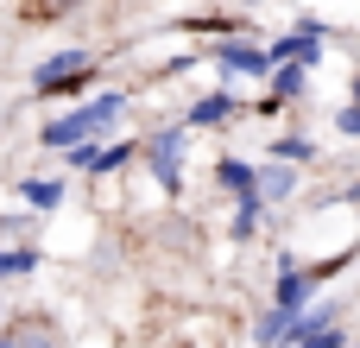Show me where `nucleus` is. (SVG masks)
<instances>
[{"instance_id": "nucleus-1", "label": "nucleus", "mask_w": 360, "mask_h": 348, "mask_svg": "<svg viewBox=\"0 0 360 348\" xmlns=\"http://www.w3.org/2000/svg\"><path fill=\"white\" fill-rule=\"evenodd\" d=\"M120 114H127V95H114V89H108V95H95V101H82V108H70V114L44 120V133H38V139H44L51 152H82V146H95Z\"/></svg>"}, {"instance_id": "nucleus-2", "label": "nucleus", "mask_w": 360, "mask_h": 348, "mask_svg": "<svg viewBox=\"0 0 360 348\" xmlns=\"http://www.w3.org/2000/svg\"><path fill=\"white\" fill-rule=\"evenodd\" d=\"M184 146H190V127H165L146 139V171L158 178V190H184Z\"/></svg>"}, {"instance_id": "nucleus-3", "label": "nucleus", "mask_w": 360, "mask_h": 348, "mask_svg": "<svg viewBox=\"0 0 360 348\" xmlns=\"http://www.w3.org/2000/svg\"><path fill=\"white\" fill-rule=\"evenodd\" d=\"M95 76V57L89 51H51L38 70H32V89L38 95H63V89H76V82H89Z\"/></svg>"}, {"instance_id": "nucleus-4", "label": "nucleus", "mask_w": 360, "mask_h": 348, "mask_svg": "<svg viewBox=\"0 0 360 348\" xmlns=\"http://www.w3.org/2000/svg\"><path fill=\"white\" fill-rule=\"evenodd\" d=\"M272 57H278V63H304V70H316V63H323V19H297V32L272 44Z\"/></svg>"}, {"instance_id": "nucleus-5", "label": "nucleus", "mask_w": 360, "mask_h": 348, "mask_svg": "<svg viewBox=\"0 0 360 348\" xmlns=\"http://www.w3.org/2000/svg\"><path fill=\"white\" fill-rule=\"evenodd\" d=\"M215 63H221L228 76H272V70H278V57H272V51L240 44V38H221V44H215Z\"/></svg>"}, {"instance_id": "nucleus-6", "label": "nucleus", "mask_w": 360, "mask_h": 348, "mask_svg": "<svg viewBox=\"0 0 360 348\" xmlns=\"http://www.w3.org/2000/svg\"><path fill=\"white\" fill-rule=\"evenodd\" d=\"M133 152H139V146L114 139V146H82V152H70V165H76V171H89V178H108V171H120Z\"/></svg>"}, {"instance_id": "nucleus-7", "label": "nucleus", "mask_w": 360, "mask_h": 348, "mask_svg": "<svg viewBox=\"0 0 360 348\" xmlns=\"http://www.w3.org/2000/svg\"><path fill=\"white\" fill-rule=\"evenodd\" d=\"M323 273H304V266H278V311H310V292H316Z\"/></svg>"}, {"instance_id": "nucleus-8", "label": "nucleus", "mask_w": 360, "mask_h": 348, "mask_svg": "<svg viewBox=\"0 0 360 348\" xmlns=\"http://www.w3.org/2000/svg\"><path fill=\"white\" fill-rule=\"evenodd\" d=\"M215 178H221V190H234L240 203H247V197H259V165H247V159H221V165H215Z\"/></svg>"}, {"instance_id": "nucleus-9", "label": "nucleus", "mask_w": 360, "mask_h": 348, "mask_svg": "<svg viewBox=\"0 0 360 348\" xmlns=\"http://www.w3.org/2000/svg\"><path fill=\"white\" fill-rule=\"evenodd\" d=\"M259 197L266 203H285V197H297V165H259Z\"/></svg>"}, {"instance_id": "nucleus-10", "label": "nucleus", "mask_w": 360, "mask_h": 348, "mask_svg": "<svg viewBox=\"0 0 360 348\" xmlns=\"http://www.w3.org/2000/svg\"><path fill=\"white\" fill-rule=\"evenodd\" d=\"M228 114H234V95L215 89V95H202V101L190 108V133H196V127H228Z\"/></svg>"}, {"instance_id": "nucleus-11", "label": "nucleus", "mask_w": 360, "mask_h": 348, "mask_svg": "<svg viewBox=\"0 0 360 348\" xmlns=\"http://www.w3.org/2000/svg\"><path fill=\"white\" fill-rule=\"evenodd\" d=\"M19 197H25L32 209H57V203H63V178H25Z\"/></svg>"}, {"instance_id": "nucleus-12", "label": "nucleus", "mask_w": 360, "mask_h": 348, "mask_svg": "<svg viewBox=\"0 0 360 348\" xmlns=\"http://www.w3.org/2000/svg\"><path fill=\"white\" fill-rule=\"evenodd\" d=\"M304 82H310V70H304V63H278V70H272V95H278V101L304 95Z\"/></svg>"}, {"instance_id": "nucleus-13", "label": "nucleus", "mask_w": 360, "mask_h": 348, "mask_svg": "<svg viewBox=\"0 0 360 348\" xmlns=\"http://www.w3.org/2000/svg\"><path fill=\"white\" fill-rule=\"evenodd\" d=\"M272 159H278V165H310V159H316V146H310L304 133H278V146H272Z\"/></svg>"}, {"instance_id": "nucleus-14", "label": "nucleus", "mask_w": 360, "mask_h": 348, "mask_svg": "<svg viewBox=\"0 0 360 348\" xmlns=\"http://www.w3.org/2000/svg\"><path fill=\"white\" fill-rule=\"evenodd\" d=\"M38 273V247H0V279H25Z\"/></svg>"}, {"instance_id": "nucleus-15", "label": "nucleus", "mask_w": 360, "mask_h": 348, "mask_svg": "<svg viewBox=\"0 0 360 348\" xmlns=\"http://www.w3.org/2000/svg\"><path fill=\"white\" fill-rule=\"evenodd\" d=\"M259 216H266V197H247V203L234 209V222H228V235H234V241H247V235L259 228Z\"/></svg>"}, {"instance_id": "nucleus-16", "label": "nucleus", "mask_w": 360, "mask_h": 348, "mask_svg": "<svg viewBox=\"0 0 360 348\" xmlns=\"http://www.w3.org/2000/svg\"><path fill=\"white\" fill-rule=\"evenodd\" d=\"M13 342H19V348H57V336L38 323V330H13Z\"/></svg>"}, {"instance_id": "nucleus-17", "label": "nucleus", "mask_w": 360, "mask_h": 348, "mask_svg": "<svg viewBox=\"0 0 360 348\" xmlns=\"http://www.w3.org/2000/svg\"><path fill=\"white\" fill-rule=\"evenodd\" d=\"M335 127H342V133H348V139H360V101H348V108H342V114H335Z\"/></svg>"}, {"instance_id": "nucleus-18", "label": "nucleus", "mask_w": 360, "mask_h": 348, "mask_svg": "<svg viewBox=\"0 0 360 348\" xmlns=\"http://www.w3.org/2000/svg\"><path fill=\"white\" fill-rule=\"evenodd\" d=\"M0 348H19V342H13V330H6V323H0Z\"/></svg>"}, {"instance_id": "nucleus-19", "label": "nucleus", "mask_w": 360, "mask_h": 348, "mask_svg": "<svg viewBox=\"0 0 360 348\" xmlns=\"http://www.w3.org/2000/svg\"><path fill=\"white\" fill-rule=\"evenodd\" d=\"M44 6H76V0H44Z\"/></svg>"}, {"instance_id": "nucleus-20", "label": "nucleus", "mask_w": 360, "mask_h": 348, "mask_svg": "<svg viewBox=\"0 0 360 348\" xmlns=\"http://www.w3.org/2000/svg\"><path fill=\"white\" fill-rule=\"evenodd\" d=\"M348 197H354V209H360V184H354V190H348Z\"/></svg>"}, {"instance_id": "nucleus-21", "label": "nucleus", "mask_w": 360, "mask_h": 348, "mask_svg": "<svg viewBox=\"0 0 360 348\" xmlns=\"http://www.w3.org/2000/svg\"><path fill=\"white\" fill-rule=\"evenodd\" d=\"M354 101H360V76H354Z\"/></svg>"}, {"instance_id": "nucleus-22", "label": "nucleus", "mask_w": 360, "mask_h": 348, "mask_svg": "<svg viewBox=\"0 0 360 348\" xmlns=\"http://www.w3.org/2000/svg\"><path fill=\"white\" fill-rule=\"evenodd\" d=\"M247 6H253V0H247Z\"/></svg>"}, {"instance_id": "nucleus-23", "label": "nucleus", "mask_w": 360, "mask_h": 348, "mask_svg": "<svg viewBox=\"0 0 360 348\" xmlns=\"http://www.w3.org/2000/svg\"><path fill=\"white\" fill-rule=\"evenodd\" d=\"M354 348H360V342H354Z\"/></svg>"}]
</instances>
